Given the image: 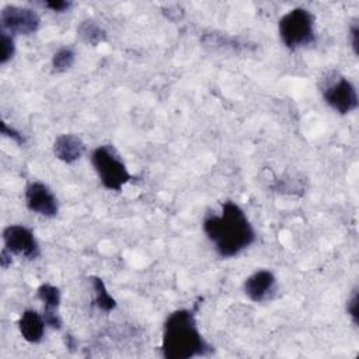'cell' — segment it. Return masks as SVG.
<instances>
[{
  "label": "cell",
  "instance_id": "9a60e30c",
  "mask_svg": "<svg viewBox=\"0 0 359 359\" xmlns=\"http://www.w3.org/2000/svg\"><path fill=\"white\" fill-rule=\"evenodd\" d=\"M76 55L70 48H60L52 56V67L57 73L67 72L74 63Z\"/></svg>",
  "mask_w": 359,
  "mask_h": 359
},
{
  "label": "cell",
  "instance_id": "8992f818",
  "mask_svg": "<svg viewBox=\"0 0 359 359\" xmlns=\"http://www.w3.org/2000/svg\"><path fill=\"white\" fill-rule=\"evenodd\" d=\"M39 24L41 18L32 8L18 7L14 4H8L1 8V31L10 35H31L38 31Z\"/></svg>",
  "mask_w": 359,
  "mask_h": 359
},
{
  "label": "cell",
  "instance_id": "4fadbf2b",
  "mask_svg": "<svg viewBox=\"0 0 359 359\" xmlns=\"http://www.w3.org/2000/svg\"><path fill=\"white\" fill-rule=\"evenodd\" d=\"M77 35L87 45L97 46L107 39L105 31L94 20H84L77 27Z\"/></svg>",
  "mask_w": 359,
  "mask_h": 359
},
{
  "label": "cell",
  "instance_id": "d6986e66",
  "mask_svg": "<svg viewBox=\"0 0 359 359\" xmlns=\"http://www.w3.org/2000/svg\"><path fill=\"white\" fill-rule=\"evenodd\" d=\"M43 6L55 13H65L72 7V1H65V0H52V1H45Z\"/></svg>",
  "mask_w": 359,
  "mask_h": 359
},
{
  "label": "cell",
  "instance_id": "ba28073f",
  "mask_svg": "<svg viewBox=\"0 0 359 359\" xmlns=\"http://www.w3.org/2000/svg\"><path fill=\"white\" fill-rule=\"evenodd\" d=\"M25 205L28 210L43 217H53L59 212V203L48 185L39 181L29 182L25 188Z\"/></svg>",
  "mask_w": 359,
  "mask_h": 359
},
{
  "label": "cell",
  "instance_id": "9c48e42d",
  "mask_svg": "<svg viewBox=\"0 0 359 359\" xmlns=\"http://www.w3.org/2000/svg\"><path fill=\"white\" fill-rule=\"evenodd\" d=\"M275 292H276V278L268 269L255 271L244 282L245 296L255 303H262L272 299Z\"/></svg>",
  "mask_w": 359,
  "mask_h": 359
},
{
  "label": "cell",
  "instance_id": "30bf717a",
  "mask_svg": "<svg viewBox=\"0 0 359 359\" xmlns=\"http://www.w3.org/2000/svg\"><path fill=\"white\" fill-rule=\"evenodd\" d=\"M36 297L43 304V320L48 327L59 330L62 327V318L59 316L60 290L52 283H42L36 290Z\"/></svg>",
  "mask_w": 359,
  "mask_h": 359
},
{
  "label": "cell",
  "instance_id": "e0dca14e",
  "mask_svg": "<svg viewBox=\"0 0 359 359\" xmlns=\"http://www.w3.org/2000/svg\"><path fill=\"white\" fill-rule=\"evenodd\" d=\"M346 313L351 317L353 325L358 327V323H359V294H358V289H355L352 292V294L349 296V299L346 302Z\"/></svg>",
  "mask_w": 359,
  "mask_h": 359
},
{
  "label": "cell",
  "instance_id": "6da1fadb",
  "mask_svg": "<svg viewBox=\"0 0 359 359\" xmlns=\"http://www.w3.org/2000/svg\"><path fill=\"white\" fill-rule=\"evenodd\" d=\"M203 231L222 258H233L255 241V231L244 210L234 202L222 203L220 213L208 215Z\"/></svg>",
  "mask_w": 359,
  "mask_h": 359
},
{
  "label": "cell",
  "instance_id": "ffe728a7",
  "mask_svg": "<svg viewBox=\"0 0 359 359\" xmlns=\"http://www.w3.org/2000/svg\"><path fill=\"white\" fill-rule=\"evenodd\" d=\"M349 36H351V46L355 55L359 53V25L355 22L351 25L349 29Z\"/></svg>",
  "mask_w": 359,
  "mask_h": 359
},
{
  "label": "cell",
  "instance_id": "5bb4252c",
  "mask_svg": "<svg viewBox=\"0 0 359 359\" xmlns=\"http://www.w3.org/2000/svg\"><path fill=\"white\" fill-rule=\"evenodd\" d=\"M90 282H91V286H93V290H94V303H95V306L100 310L105 311V313L112 311L116 307V300L109 294V292L107 290V286L102 282V279L98 278V276H91Z\"/></svg>",
  "mask_w": 359,
  "mask_h": 359
},
{
  "label": "cell",
  "instance_id": "7a4b0ae2",
  "mask_svg": "<svg viewBox=\"0 0 359 359\" xmlns=\"http://www.w3.org/2000/svg\"><path fill=\"white\" fill-rule=\"evenodd\" d=\"M210 352L212 346L202 337L192 310H175L167 317L161 337V353L165 359H191Z\"/></svg>",
  "mask_w": 359,
  "mask_h": 359
},
{
  "label": "cell",
  "instance_id": "8fae6325",
  "mask_svg": "<svg viewBox=\"0 0 359 359\" xmlns=\"http://www.w3.org/2000/svg\"><path fill=\"white\" fill-rule=\"evenodd\" d=\"M86 151V144L83 140L73 133H63L59 135L53 142V154L57 160L73 164L77 161Z\"/></svg>",
  "mask_w": 359,
  "mask_h": 359
},
{
  "label": "cell",
  "instance_id": "277c9868",
  "mask_svg": "<svg viewBox=\"0 0 359 359\" xmlns=\"http://www.w3.org/2000/svg\"><path fill=\"white\" fill-rule=\"evenodd\" d=\"M91 164L101 184L109 191H121L132 180L128 167L111 144L95 147L91 153Z\"/></svg>",
  "mask_w": 359,
  "mask_h": 359
},
{
  "label": "cell",
  "instance_id": "3957f363",
  "mask_svg": "<svg viewBox=\"0 0 359 359\" xmlns=\"http://www.w3.org/2000/svg\"><path fill=\"white\" fill-rule=\"evenodd\" d=\"M316 17L303 7H296L283 14L278 22L279 38L287 49L296 50L314 41Z\"/></svg>",
  "mask_w": 359,
  "mask_h": 359
},
{
  "label": "cell",
  "instance_id": "2e32d148",
  "mask_svg": "<svg viewBox=\"0 0 359 359\" xmlns=\"http://www.w3.org/2000/svg\"><path fill=\"white\" fill-rule=\"evenodd\" d=\"M0 42H1V55H0V63L6 65L8 60L13 59L15 53V45L13 35L1 31L0 32Z\"/></svg>",
  "mask_w": 359,
  "mask_h": 359
},
{
  "label": "cell",
  "instance_id": "52a82bcc",
  "mask_svg": "<svg viewBox=\"0 0 359 359\" xmlns=\"http://www.w3.org/2000/svg\"><path fill=\"white\" fill-rule=\"evenodd\" d=\"M4 248L13 255L24 257L27 259H35L41 254L39 244L31 229L22 224H10L3 230Z\"/></svg>",
  "mask_w": 359,
  "mask_h": 359
},
{
  "label": "cell",
  "instance_id": "5b68a950",
  "mask_svg": "<svg viewBox=\"0 0 359 359\" xmlns=\"http://www.w3.org/2000/svg\"><path fill=\"white\" fill-rule=\"evenodd\" d=\"M321 94L324 101L341 115L353 112L359 105L355 86L338 72H328L321 79Z\"/></svg>",
  "mask_w": 359,
  "mask_h": 359
},
{
  "label": "cell",
  "instance_id": "ac0fdd59",
  "mask_svg": "<svg viewBox=\"0 0 359 359\" xmlns=\"http://www.w3.org/2000/svg\"><path fill=\"white\" fill-rule=\"evenodd\" d=\"M0 129H1V135H4V136H7V137H10L11 140H14L17 144H24L25 143V137H24V135L21 133V132H18L17 129H14L13 126H10L7 122H1V126H0Z\"/></svg>",
  "mask_w": 359,
  "mask_h": 359
},
{
  "label": "cell",
  "instance_id": "7c38bea8",
  "mask_svg": "<svg viewBox=\"0 0 359 359\" xmlns=\"http://www.w3.org/2000/svg\"><path fill=\"white\" fill-rule=\"evenodd\" d=\"M46 323L43 316L35 310H25L18 320V330L21 337L29 344H38L45 334Z\"/></svg>",
  "mask_w": 359,
  "mask_h": 359
},
{
  "label": "cell",
  "instance_id": "44dd1931",
  "mask_svg": "<svg viewBox=\"0 0 359 359\" xmlns=\"http://www.w3.org/2000/svg\"><path fill=\"white\" fill-rule=\"evenodd\" d=\"M11 261H13V254H11L7 248L3 247V250H1V258H0L1 266H3V268H7V266L11 264Z\"/></svg>",
  "mask_w": 359,
  "mask_h": 359
}]
</instances>
